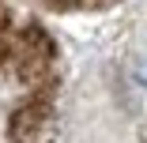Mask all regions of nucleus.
<instances>
[{"mask_svg":"<svg viewBox=\"0 0 147 143\" xmlns=\"http://www.w3.org/2000/svg\"><path fill=\"white\" fill-rule=\"evenodd\" d=\"M49 113L42 109V105H34V109H23L19 117H15V124H11V136L19 139V143H45L49 139Z\"/></svg>","mask_w":147,"mask_h":143,"instance_id":"1","label":"nucleus"}]
</instances>
